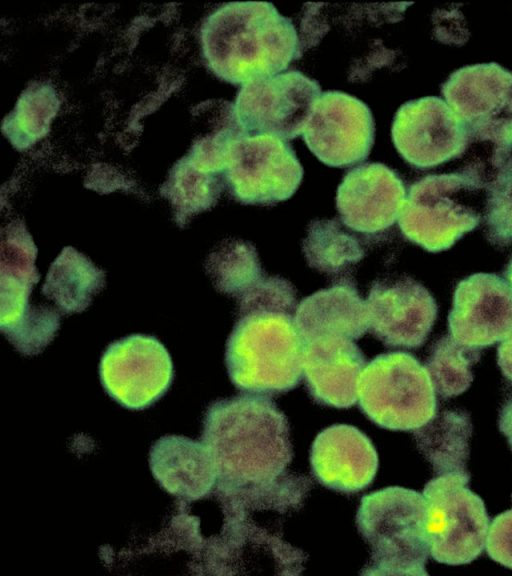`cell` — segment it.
I'll list each match as a JSON object with an SVG mask.
<instances>
[{"mask_svg":"<svg viewBox=\"0 0 512 576\" xmlns=\"http://www.w3.org/2000/svg\"><path fill=\"white\" fill-rule=\"evenodd\" d=\"M202 442L222 495L282 478L293 457L288 420L264 395L245 393L210 404Z\"/></svg>","mask_w":512,"mask_h":576,"instance_id":"cell-1","label":"cell"},{"mask_svg":"<svg viewBox=\"0 0 512 576\" xmlns=\"http://www.w3.org/2000/svg\"><path fill=\"white\" fill-rule=\"evenodd\" d=\"M201 40L211 71L235 85L280 74L303 53L292 20L269 2L221 6L205 20Z\"/></svg>","mask_w":512,"mask_h":576,"instance_id":"cell-2","label":"cell"},{"mask_svg":"<svg viewBox=\"0 0 512 576\" xmlns=\"http://www.w3.org/2000/svg\"><path fill=\"white\" fill-rule=\"evenodd\" d=\"M303 347L292 313L241 314L226 344L230 380L245 393L272 396L288 392L302 378Z\"/></svg>","mask_w":512,"mask_h":576,"instance_id":"cell-3","label":"cell"},{"mask_svg":"<svg viewBox=\"0 0 512 576\" xmlns=\"http://www.w3.org/2000/svg\"><path fill=\"white\" fill-rule=\"evenodd\" d=\"M485 187L479 161L457 172L419 179L410 186L398 218L402 234L429 252L449 249L480 224L478 200Z\"/></svg>","mask_w":512,"mask_h":576,"instance_id":"cell-4","label":"cell"},{"mask_svg":"<svg viewBox=\"0 0 512 576\" xmlns=\"http://www.w3.org/2000/svg\"><path fill=\"white\" fill-rule=\"evenodd\" d=\"M359 533L370 548L364 575H428L430 554L423 494L387 487L361 499L356 515Z\"/></svg>","mask_w":512,"mask_h":576,"instance_id":"cell-5","label":"cell"},{"mask_svg":"<svg viewBox=\"0 0 512 576\" xmlns=\"http://www.w3.org/2000/svg\"><path fill=\"white\" fill-rule=\"evenodd\" d=\"M357 400L372 422L389 430L414 431L436 415V392L428 370L400 351L380 354L366 364Z\"/></svg>","mask_w":512,"mask_h":576,"instance_id":"cell-6","label":"cell"},{"mask_svg":"<svg viewBox=\"0 0 512 576\" xmlns=\"http://www.w3.org/2000/svg\"><path fill=\"white\" fill-rule=\"evenodd\" d=\"M470 474L437 475L426 483V535L430 555L448 565L468 564L483 551L489 517L467 486Z\"/></svg>","mask_w":512,"mask_h":576,"instance_id":"cell-7","label":"cell"},{"mask_svg":"<svg viewBox=\"0 0 512 576\" xmlns=\"http://www.w3.org/2000/svg\"><path fill=\"white\" fill-rule=\"evenodd\" d=\"M441 92L466 125L471 143L512 153L511 71L494 62L464 66L447 78Z\"/></svg>","mask_w":512,"mask_h":576,"instance_id":"cell-8","label":"cell"},{"mask_svg":"<svg viewBox=\"0 0 512 576\" xmlns=\"http://www.w3.org/2000/svg\"><path fill=\"white\" fill-rule=\"evenodd\" d=\"M226 180L245 205H275L298 189L303 168L285 140L270 134H244L230 146Z\"/></svg>","mask_w":512,"mask_h":576,"instance_id":"cell-9","label":"cell"},{"mask_svg":"<svg viewBox=\"0 0 512 576\" xmlns=\"http://www.w3.org/2000/svg\"><path fill=\"white\" fill-rule=\"evenodd\" d=\"M319 83L297 70L242 85L234 104L248 135L270 134L283 140L303 133L321 95Z\"/></svg>","mask_w":512,"mask_h":576,"instance_id":"cell-10","label":"cell"},{"mask_svg":"<svg viewBox=\"0 0 512 576\" xmlns=\"http://www.w3.org/2000/svg\"><path fill=\"white\" fill-rule=\"evenodd\" d=\"M402 158L418 169H429L460 157L470 145L466 125L443 99L427 96L405 102L391 128Z\"/></svg>","mask_w":512,"mask_h":576,"instance_id":"cell-11","label":"cell"},{"mask_svg":"<svg viewBox=\"0 0 512 576\" xmlns=\"http://www.w3.org/2000/svg\"><path fill=\"white\" fill-rule=\"evenodd\" d=\"M99 373L111 398L128 409L140 410L166 393L173 366L168 351L156 338L131 335L108 346Z\"/></svg>","mask_w":512,"mask_h":576,"instance_id":"cell-12","label":"cell"},{"mask_svg":"<svg viewBox=\"0 0 512 576\" xmlns=\"http://www.w3.org/2000/svg\"><path fill=\"white\" fill-rule=\"evenodd\" d=\"M302 134L322 163L347 167L368 157L375 125L364 102L344 92L326 91L315 102Z\"/></svg>","mask_w":512,"mask_h":576,"instance_id":"cell-13","label":"cell"},{"mask_svg":"<svg viewBox=\"0 0 512 576\" xmlns=\"http://www.w3.org/2000/svg\"><path fill=\"white\" fill-rule=\"evenodd\" d=\"M365 302L368 331L388 347L422 346L437 317L433 296L410 277L375 281Z\"/></svg>","mask_w":512,"mask_h":576,"instance_id":"cell-14","label":"cell"},{"mask_svg":"<svg viewBox=\"0 0 512 576\" xmlns=\"http://www.w3.org/2000/svg\"><path fill=\"white\" fill-rule=\"evenodd\" d=\"M449 335L482 349L512 333V287L493 273H475L461 280L448 315Z\"/></svg>","mask_w":512,"mask_h":576,"instance_id":"cell-15","label":"cell"},{"mask_svg":"<svg viewBox=\"0 0 512 576\" xmlns=\"http://www.w3.org/2000/svg\"><path fill=\"white\" fill-rule=\"evenodd\" d=\"M406 189L399 175L382 163H366L350 170L336 194L343 224L353 231L376 234L399 218Z\"/></svg>","mask_w":512,"mask_h":576,"instance_id":"cell-16","label":"cell"},{"mask_svg":"<svg viewBox=\"0 0 512 576\" xmlns=\"http://www.w3.org/2000/svg\"><path fill=\"white\" fill-rule=\"evenodd\" d=\"M314 477L323 486L343 493L366 488L378 469L370 439L352 425L335 424L322 430L310 451Z\"/></svg>","mask_w":512,"mask_h":576,"instance_id":"cell-17","label":"cell"},{"mask_svg":"<svg viewBox=\"0 0 512 576\" xmlns=\"http://www.w3.org/2000/svg\"><path fill=\"white\" fill-rule=\"evenodd\" d=\"M365 366V356L349 338L321 336L304 341L303 376L310 395L321 405L353 406Z\"/></svg>","mask_w":512,"mask_h":576,"instance_id":"cell-18","label":"cell"},{"mask_svg":"<svg viewBox=\"0 0 512 576\" xmlns=\"http://www.w3.org/2000/svg\"><path fill=\"white\" fill-rule=\"evenodd\" d=\"M149 462L163 489L186 501L207 496L217 484L216 467L203 442L162 437L151 448Z\"/></svg>","mask_w":512,"mask_h":576,"instance_id":"cell-19","label":"cell"},{"mask_svg":"<svg viewBox=\"0 0 512 576\" xmlns=\"http://www.w3.org/2000/svg\"><path fill=\"white\" fill-rule=\"evenodd\" d=\"M294 321L303 342L321 336L354 340L369 330L366 302L350 279H341L304 298L296 308Z\"/></svg>","mask_w":512,"mask_h":576,"instance_id":"cell-20","label":"cell"},{"mask_svg":"<svg viewBox=\"0 0 512 576\" xmlns=\"http://www.w3.org/2000/svg\"><path fill=\"white\" fill-rule=\"evenodd\" d=\"M470 415L463 410H444L414 430L417 447L437 475L469 474Z\"/></svg>","mask_w":512,"mask_h":576,"instance_id":"cell-21","label":"cell"},{"mask_svg":"<svg viewBox=\"0 0 512 576\" xmlns=\"http://www.w3.org/2000/svg\"><path fill=\"white\" fill-rule=\"evenodd\" d=\"M104 273L84 255L66 248L51 265L43 293L65 312L84 310L103 287Z\"/></svg>","mask_w":512,"mask_h":576,"instance_id":"cell-22","label":"cell"},{"mask_svg":"<svg viewBox=\"0 0 512 576\" xmlns=\"http://www.w3.org/2000/svg\"><path fill=\"white\" fill-rule=\"evenodd\" d=\"M302 251L311 268L329 276L349 271L365 255L359 240L335 219L311 221Z\"/></svg>","mask_w":512,"mask_h":576,"instance_id":"cell-23","label":"cell"},{"mask_svg":"<svg viewBox=\"0 0 512 576\" xmlns=\"http://www.w3.org/2000/svg\"><path fill=\"white\" fill-rule=\"evenodd\" d=\"M206 270L218 291L237 300L265 276L254 245L241 239L224 241L210 254Z\"/></svg>","mask_w":512,"mask_h":576,"instance_id":"cell-24","label":"cell"},{"mask_svg":"<svg viewBox=\"0 0 512 576\" xmlns=\"http://www.w3.org/2000/svg\"><path fill=\"white\" fill-rule=\"evenodd\" d=\"M480 356V348L463 345L450 335L438 339L425 365L435 392L442 398L465 392L473 381L471 367L479 361Z\"/></svg>","mask_w":512,"mask_h":576,"instance_id":"cell-25","label":"cell"},{"mask_svg":"<svg viewBox=\"0 0 512 576\" xmlns=\"http://www.w3.org/2000/svg\"><path fill=\"white\" fill-rule=\"evenodd\" d=\"M485 234L498 247L512 244V161L496 168L485 187Z\"/></svg>","mask_w":512,"mask_h":576,"instance_id":"cell-26","label":"cell"},{"mask_svg":"<svg viewBox=\"0 0 512 576\" xmlns=\"http://www.w3.org/2000/svg\"><path fill=\"white\" fill-rule=\"evenodd\" d=\"M57 110V99L47 87L27 91L18 103L13 126L16 135L22 136L21 144L34 142L46 133L50 119Z\"/></svg>","mask_w":512,"mask_h":576,"instance_id":"cell-27","label":"cell"},{"mask_svg":"<svg viewBox=\"0 0 512 576\" xmlns=\"http://www.w3.org/2000/svg\"><path fill=\"white\" fill-rule=\"evenodd\" d=\"M239 315L254 311H282L295 314L298 306L293 285L280 276H264L239 300Z\"/></svg>","mask_w":512,"mask_h":576,"instance_id":"cell-28","label":"cell"},{"mask_svg":"<svg viewBox=\"0 0 512 576\" xmlns=\"http://www.w3.org/2000/svg\"><path fill=\"white\" fill-rule=\"evenodd\" d=\"M221 183L214 174L203 172L192 164L175 180V196L188 206L189 212H200L212 207L220 194Z\"/></svg>","mask_w":512,"mask_h":576,"instance_id":"cell-29","label":"cell"},{"mask_svg":"<svg viewBox=\"0 0 512 576\" xmlns=\"http://www.w3.org/2000/svg\"><path fill=\"white\" fill-rule=\"evenodd\" d=\"M485 548L494 561L512 569V509L493 518L489 524Z\"/></svg>","mask_w":512,"mask_h":576,"instance_id":"cell-30","label":"cell"},{"mask_svg":"<svg viewBox=\"0 0 512 576\" xmlns=\"http://www.w3.org/2000/svg\"><path fill=\"white\" fill-rule=\"evenodd\" d=\"M497 352L498 365L503 375L512 382V333L501 341Z\"/></svg>","mask_w":512,"mask_h":576,"instance_id":"cell-31","label":"cell"},{"mask_svg":"<svg viewBox=\"0 0 512 576\" xmlns=\"http://www.w3.org/2000/svg\"><path fill=\"white\" fill-rule=\"evenodd\" d=\"M504 276H505V279L507 280V282L512 287V258L510 259V261H509V263L505 269Z\"/></svg>","mask_w":512,"mask_h":576,"instance_id":"cell-32","label":"cell"},{"mask_svg":"<svg viewBox=\"0 0 512 576\" xmlns=\"http://www.w3.org/2000/svg\"><path fill=\"white\" fill-rule=\"evenodd\" d=\"M507 441H508L510 448L512 450V435L507 437Z\"/></svg>","mask_w":512,"mask_h":576,"instance_id":"cell-33","label":"cell"}]
</instances>
